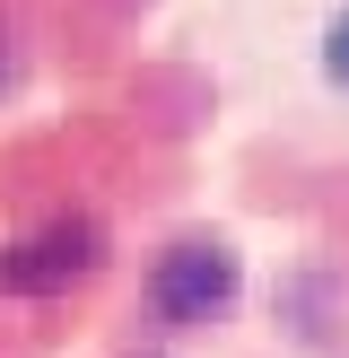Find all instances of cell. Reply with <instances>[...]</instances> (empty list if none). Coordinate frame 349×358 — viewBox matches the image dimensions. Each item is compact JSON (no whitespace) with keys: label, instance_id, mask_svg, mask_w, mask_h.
Returning <instances> with one entry per match:
<instances>
[{"label":"cell","instance_id":"obj_3","mask_svg":"<svg viewBox=\"0 0 349 358\" xmlns=\"http://www.w3.org/2000/svg\"><path fill=\"white\" fill-rule=\"evenodd\" d=\"M323 70L349 87V17H332V35H323Z\"/></svg>","mask_w":349,"mask_h":358},{"label":"cell","instance_id":"obj_1","mask_svg":"<svg viewBox=\"0 0 349 358\" xmlns=\"http://www.w3.org/2000/svg\"><path fill=\"white\" fill-rule=\"evenodd\" d=\"M87 271H96V227L87 219H52V227H35V236L0 245V289H17V297L70 289V280H87Z\"/></svg>","mask_w":349,"mask_h":358},{"label":"cell","instance_id":"obj_2","mask_svg":"<svg viewBox=\"0 0 349 358\" xmlns=\"http://www.w3.org/2000/svg\"><path fill=\"white\" fill-rule=\"evenodd\" d=\"M149 297H157V315H166V324H201L209 306H227V297H236V254H227V245H174V254L157 262Z\"/></svg>","mask_w":349,"mask_h":358}]
</instances>
